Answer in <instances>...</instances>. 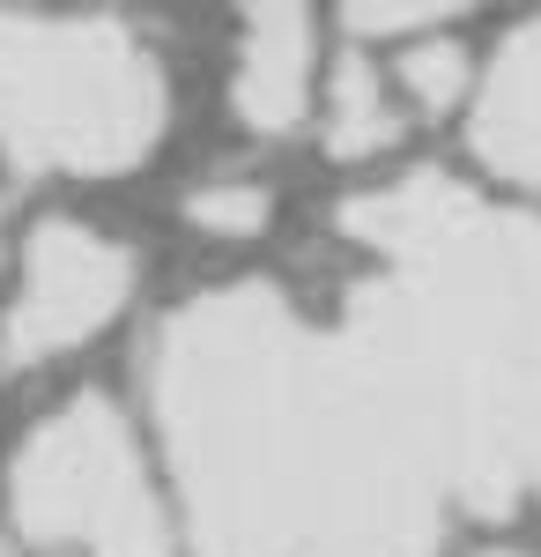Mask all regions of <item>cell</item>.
Instances as JSON below:
<instances>
[{
  "mask_svg": "<svg viewBox=\"0 0 541 557\" xmlns=\"http://www.w3.org/2000/svg\"><path fill=\"white\" fill-rule=\"evenodd\" d=\"M186 215L201 223V231H223V238H252L260 223H267V194L260 186H201Z\"/></svg>",
  "mask_w": 541,
  "mask_h": 557,
  "instance_id": "9c48e42d",
  "label": "cell"
},
{
  "mask_svg": "<svg viewBox=\"0 0 541 557\" xmlns=\"http://www.w3.org/2000/svg\"><path fill=\"white\" fill-rule=\"evenodd\" d=\"M475 149L519 186H541V23H519L490 60V83L475 104Z\"/></svg>",
  "mask_w": 541,
  "mask_h": 557,
  "instance_id": "8992f818",
  "label": "cell"
},
{
  "mask_svg": "<svg viewBox=\"0 0 541 557\" xmlns=\"http://www.w3.org/2000/svg\"><path fill=\"white\" fill-rule=\"evenodd\" d=\"M134 246L89 231L75 215H52L30 231V253H23V290L0 320V357L8 364H45V357H67L83 349L126 298H134Z\"/></svg>",
  "mask_w": 541,
  "mask_h": 557,
  "instance_id": "277c9868",
  "label": "cell"
},
{
  "mask_svg": "<svg viewBox=\"0 0 541 557\" xmlns=\"http://www.w3.org/2000/svg\"><path fill=\"white\" fill-rule=\"evenodd\" d=\"M312 104V15L304 8H252V30L230 67V112L252 134H290Z\"/></svg>",
  "mask_w": 541,
  "mask_h": 557,
  "instance_id": "5b68a950",
  "label": "cell"
},
{
  "mask_svg": "<svg viewBox=\"0 0 541 557\" xmlns=\"http://www.w3.org/2000/svg\"><path fill=\"white\" fill-rule=\"evenodd\" d=\"M319 335L260 283L178 305L149 357L193 557H297L312 506Z\"/></svg>",
  "mask_w": 541,
  "mask_h": 557,
  "instance_id": "6da1fadb",
  "label": "cell"
},
{
  "mask_svg": "<svg viewBox=\"0 0 541 557\" xmlns=\"http://www.w3.org/2000/svg\"><path fill=\"white\" fill-rule=\"evenodd\" d=\"M8 498L30 543H75L89 557H171V528L141 475L134 431L104 394H75L23 438Z\"/></svg>",
  "mask_w": 541,
  "mask_h": 557,
  "instance_id": "3957f363",
  "label": "cell"
},
{
  "mask_svg": "<svg viewBox=\"0 0 541 557\" xmlns=\"http://www.w3.org/2000/svg\"><path fill=\"white\" fill-rule=\"evenodd\" d=\"M164 134V67L112 15H0V141L30 172H134Z\"/></svg>",
  "mask_w": 541,
  "mask_h": 557,
  "instance_id": "7a4b0ae2",
  "label": "cell"
},
{
  "mask_svg": "<svg viewBox=\"0 0 541 557\" xmlns=\"http://www.w3.org/2000/svg\"><path fill=\"white\" fill-rule=\"evenodd\" d=\"M401 141V112L372 60H341L327 83V149L334 157H378Z\"/></svg>",
  "mask_w": 541,
  "mask_h": 557,
  "instance_id": "52a82bcc",
  "label": "cell"
},
{
  "mask_svg": "<svg viewBox=\"0 0 541 557\" xmlns=\"http://www.w3.org/2000/svg\"><path fill=\"white\" fill-rule=\"evenodd\" d=\"M401 89L416 97V112H453L460 89H467V52H460L453 38L408 45V60H401Z\"/></svg>",
  "mask_w": 541,
  "mask_h": 557,
  "instance_id": "ba28073f",
  "label": "cell"
},
{
  "mask_svg": "<svg viewBox=\"0 0 541 557\" xmlns=\"http://www.w3.org/2000/svg\"><path fill=\"white\" fill-rule=\"evenodd\" d=\"M445 8H349V30H430Z\"/></svg>",
  "mask_w": 541,
  "mask_h": 557,
  "instance_id": "30bf717a",
  "label": "cell"
}]
</instances>
